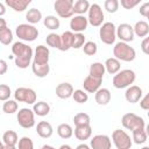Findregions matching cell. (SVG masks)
<instances>
[{"label": "cell", "mask_w": 149, "mask_h": 149, "mask_svg": "<svg viewBox=\"0 0 149 149\" xmlns=\"http://www.w3.org/2000/svg\"><path fill=\"white\" fill-rule=\"evenodd\" d=\"M12 52L15 56V65L20 69H27L33 58V49L23 42H15L12 45Z\"/></svg>", "instance_id": "6da1fadb"}, {"label": "cell", "mask_w": 149, "mask_h": 149, "mask_svg": "<svg viewBox=\"0 0 149 149\" xmlns=\"http://www.w3.org/2000/svg\"><path fill=\"white\" fill-rule=\"evenodd\" d=\"M114 57L122 62H132L136 57V51L127 42H118L113 48Z\"/></svg>", "instance_id": "7a4b0ae2"}, {"label": "cell", "mask_w": 149, "mask_h": 149, "mask_svg": "<svg viewBox=\"0 0 149 149\" xmlns=\"http://www.w3.org/2000/svg\"><path fill=\"white\" fill-rule=\"evenodd\" d=\"M136 74L130 69H125L118 71L113 77V86L115 88H125L135 81Z\"/></svg>", "instance_id": "3957f363"}, {"label": "cell", "mask_w": 149, "mask_h": 149, "mask_svg": "<svg viewBox=\"0 0 149 149\" xmlns=\"http://www.w3.org/2000/svg\"><path fill=\"white\" fill-rule=\"evenodd\" d=\"M15 34L16 36L26 42H33L37 38L38 36V30L34 24L30 23H22L19 24L15 29Z\"/></svg>", "instance_id": "277c9868"}, {"label": "cell", "mask_w": 149, "mask_h": 149, "mask_svg": "<svg viewBox=\"0 0 149 149\" xmlns=\"http://www.w3.org/2000/svg\"><path fill=\"white\" fill-rule=\"evenodd\" d=\"M99 37L102 43L107 45H112L116 38V27L113 22H105L100 26Z\"/></svg>", "instance_id": "5b68a950"}, {"label": "cell", "mask_w": 149, "mask_h": 149, "mask_svg": "<svg viewBox=\"0 0 149 149\" xmlns=\"http://www.w3.org/2000/svg\"><path fill=\"white\" fill-rule=\"evenodd\" d=\"M122 126L128 130H134L137 128H146V122L143 118L140 115H136L134 113H126L121 118Z\"/></svg>", "instance_id": "8992f818"}, {"label": "cell", "mask_w": 149, "mask_h": 149, "mask_svg": "<svg viewBox=\"0 0 149 149\" xmlns=\"http://www.w3.org/2000/svg\"><path fill=\"white\" fill-rule=\"evenodd\" d=\"M73 3L74 0H56L54 8L59 17L68 19L73 15Z\"/></svg>", "instance_id": "52a82bcc"}, {"label": "cell", "mask_w": 149, "mask_h": 149, "mask_svg": "<svg viewBox=\"0 0 149 149\" xmlns=\"http://www.w3.org/2000/svg\"><path fill=\"white\" fill-rule=\"evenodd\" d=\"M14 98L19 102H26L28 105H33L36 101L37 95H36V92L33 88H29V87H17L15 90V92H14Z\"/></svg>", "instance_id": "ba28073f"}, {"label": "cell", "mask_w": 149, "mask_h": 149, "mask_svg": "<svg viewBox=\"0 0 149 149\" xmlns=\"http://www.w3.org/2000/svg\"><path fill=\"white\" fill-rule=\"evenodd\" d=\"M112 140L116 149H129L133 144L130 136L121 129H115L112 134Z\"/></svg>", "instance_id": "9c48e42d"}, {"label": "cell", "mask_w": 149, "mask_h": 149, "mask_svg": "<svg viewBox=\"0 0 149 149\" xmlns=\"http://www.w3.org/2000/svg\"><path fill=\"white\" fill-rule=\"evenodd\" d=\"M87 13H88L87 21H88V23L91 26H93V27H100L102 24L104 19H105V15H104V12H102L101 7L98 3L90 5V8H88Z\"/></svg>", "instance_id": "30bf717a"}, {"label": "cell", "mask_w": 149, "mask_h": 149, "mask_svg": "<svg viewBox=\"0 0 149 149\" xmlns=\"http://www.w3.org/2000/svg\"><path fill=\"white\" fill-rule=\"evenodd\" d=\"M17 122L22 128L29 129L35 126V113L30 108H21L17 112Z\"/></svg>", "instance_id": "8fae6325"}, {"label": "cell", "mask_w": 149, "mask_h": 149, "mask_svg": "<svg viewBox=\"0 0 149 149\" xmlns=\"http://www.w3.org/2000/svg\"><path fill=\"white\" fill-rule=\"evenodd\" d=\"M134 30L133 27L128 23H120L116 28V37L122 42H132L134 40Z\"/></svg>", "instance_id": "7c38bea8"}, {"label": "cell", "mask_w": 149, "mask_h": 149, "mask_svg": "<svg viewBox=\"0 0 149 149\" xmlns=\"http://www.w3.org/2000/svg\"><path fill=\"white\" fill-rule=\"evenodd\" d=\"M90 147L92 149H109L112 147V141L108 135L98 134L92 137L90 142Z\"/></svg>", "instance_id": "4fadbf2b"}, {"label": "cell", "mask_w": 149, "mask_h": 149, "mask_svg": "<svg viewBox=\"0 0 149 149\" xmlns=\"http://www.w3.org/2000/svg\"><path fill=\"white\" fill-rule=\"evenodd\" d=\"M33 63L36 64H48L50 58V51L49 48L45 45H37L35 49V52L33 55Z\"/></svg>", "instance_id": "5bb4252c"}, {"label": "cell", "mask_w": 149, "mask_h": 149, "mask_svg": "<svg viewBox=\"0 0 149 149\" xmlns=\"http://www.w3.org/2000/svg\"><path fill=\"white\" fill-rule=\"evenodd\" d=\"M88 21L84 15H74L70 20V28L74 33H81L87 28Z\"/></svg>", "instance_id": "9a60e30c"}, {"label": "cell", "mask_w": 149, "mask_h": 149, "mask_svg": "<svg viewBox=\"0 0 149 149\" xmlns=\"http://www.w3.org/2000/svg\"><path fill=\"white\" fill-rule=\"evenodd\" d=\"M142 95H143L142 88L140 86H137V85H129L128 88L125 92V98L130 104L137 102L142 98Z\"/></svg>", "instance_id": "2e32d148"}, {"label": "cell", "mask_w": 149, "mask_h": 149, "mask_svg": "<svg viewBox=\"0 0 149 149\" xmlns=\"http://www.w3.org/2000/svg\"><path fill=\"white\" fill-rule=\"evenodd\" d=\"M101 81H102V78H97V77H93V76H87L84 81H83V87H84V91L88 92V93H94L101 85Z\"/></svg>", "instance_id": "e0dca14e"}, {"label": "cell", "mask_w": 149, "mask_h": 149, "mask_svg": "<svg viewBox=\"0 0 149 149\" xmlns=\"http://www.w3.org/2000/svg\"><path fill=\"white\" fill-rule=\"evenodd\" d=\"M73 87L70 83H61L56 87V95L59 99H69L72 97Z\"/></svg>", "instance_id": "ac0fdd59"}, {"label": "cell", "mask_w": 149, "mask_h": 149, "mask_svg": "<svg viewBox=\"0 0 149 149\" xmlns=\"http://www.w3.org/2000/svg\"><path fill=\"white\" fill-rule=\"evenodd\" d=\"M95 95H94V99H95V102L98 105H101V106H105L107 105L109 101H111V91L108 88H105V87H99L95 92Z\"/></svg>", "instance_id": "d6986e66"}, {"label": "cell", "mask_w": 149, "mask_h": 149, "mask_svg": "<svg viewBox=\"0 0 149 149\" xmlns=\"http://www.w3.org/2000/svg\"><path fill=\"white\" fill-rule=\"evenodd\" d=\"M2 142L5 144L6 149H14L19 142L17 134L14 130H7L2 135Z\"/></svg>", "instance_id": "ffe728a7"}, {"label": "cell", "mask_w": 149, "mask_h": 149, "mask_svg": "<svg viewBox=\"0 0 149 149\" xmlns=\"http://www.w3.org/2000/svg\"><path fill=\"white\" fill-rule=\"evenodd\" d=\"M36 133L42 139H49L52 135L54 129L48 121H40L36 126Z\"/></svg>", "instance_id": "44dd1931"}, {"label": "cell", "mask_w": 149, "mask_h": 149, "mask_svg": "<svg viewBox=\"0 0 149 149\" xmlns=\"http://www.w3.org/2000/svg\"><path fill=\"white\" fill-rule=\"evenodd\" d=\"M92 135V128L90 125H83V126H76L74 128V136L79 141H86Z\"/></svg>", "instance_id": "7402d4cb"}, {"label": "cell", "mask_w": 149, "mask_h": 149, "mask_svg": "<svg viewBox=\"0 0 149 149\" xmlns=\"http://www.w3.org/2000/svg\"><path fill=\"white\" fill-rule=\"evenodd\" d=\"M59 36H61V43H59L58 50L66 51V50L71 49V47H72V40H73V33L68 30V31H64Z\"/></svg>", "instance_id": "603a6c76"}, {"label": "cell", "mask_w": 149, "mask_h": 149, "mask_svg": "<svg viewBox=\"0 0 149 149\" xmlns=\"http://www.w3.org/2000/svg\"><path fill=\"white\" fill-rule=\"evenodd\" d=\"M33 0H5L6 6L14 9L15 12H23Z\"/></svg>", "instance_id": "cb8c5ba5"}, {"label": "cell", "mask_w": 149, "mask_h": 149, "mask_svg": "<svg viewBox=\"0 0 149 149\" xmlns=\"http://www.w3.org/2000/svg\"><path fill=\"white\" fill-rule=\"evenodd\" d=\"M105 70L109 73V74H115L118 71L121 70V63L118 58L115 57H109L106 59L105 62Z\"/></svg>", "instance_id": "d4e9b609"}, {"label": "cell", "mask_w": 149, "mask_h": 149, "mask_svg": "<svg viewBox=\"0 0 149 149\" xmlns=\"http://www.w3.org/2000/svg\"><path fill=\"white\" fill-rule=\"evenodd\" d=\"M33 111L35 113V115H38V116H45L50 113V105L45 101H35L33 104Z\"/></svg>", "instance_id": "484cf974"}, {"label": "cell", "mask_w": 149, "mask_h": 149, "mask_svg": "<svg viewBox=\"0 0 149 149\" xmlns=\"http://www.w3.org/2000/svg\"><path fill=\"white\" fill-rule=\"evenodd\" d=\"M31 70H33V72H34V74L36 77L44 78L50 72V65H49V63L48 64H36V63H33L31 64Z\"/></svg>", "instance_id": "4316f807"}, {"label": "cell", "mask_w": 149, "mask_h": 149, "mask_svg": "<svg viewBox=\"0 0 149 149\" xmlns=\"http://www.w3.org/2000/svg\"><path fill=\"white\" fill-rule=\"evenodd\" d=\"M133 30H134V34L139 37H146L148 34H149V24L141 20V21H137L135 23V26L133 27Z\"/></svg>", "instance_id": "83f0119b"}, {"label": "cell", "mask_w": 149, "mask_h": 149, "mask_svg": "<svg viewBox=\"0 0 149 149\" xmlns=\"http://www.w3.org/2000/svg\"><path fill=\"white\" fill-rule=\"evenodd\" d=\"M133 133V141L135 144H143L148 139V132L146 128H137L132 130Z\"/></svg>", "instance_id": "f1b7e54d"}, {"label": "cell", "mask_w": 149, "mask_h": 149, "mask_svg": "<svg viewBox=\"0 0 149 149\" xmlns=\"http://www.w3.org/2000/svg\"><path fill=\"white\" fill-rule=\"evenodd\" d=\"M57 134L61 139L68 140L73 135V129L69 123H61L57 127Z\"/></svg>", "instance_id": "f546056e"}, {"label": "cell", "mask_w": 149, "mask_h": 149, "mask_svg": "<svg viewBox=\"0 0 149 149\" xmlns=\"http://www.w3.org/2000/svg\"><path fill=\"white\" fill-rule=\"evenodd\" d=\"M105 65L100 62H95L92 63L90 65V76L97 77V78H102L105 74Z\"/></svg>", "instance_id": "4dcf8cb0"}, {"label": "cell", "mask_w": 149, "mask_h": 149, "mask_svg": "<svg viewBox=\"0 0 149 149\" xmlns=\"http://www.w3.org/2000/svg\"><path fill=\"white\" fill-rule=\"evenodd\" d=\"M90 8L88 0H77L73 3V14L77 15H84Z\"/></svg>", "instance_id": "1f68e13d"}, {"label": "cell", "mask_w": 149, "mask_h": 149, "mask_svg": "<svg viewBox=\"0 0 149 149\" xmlns=\"http://www.w3.org/2000/svg\"><path fill=\"white\" fill-rule=\"evenodd\" d=\"M26 19L30 24H35L38 23L42 19V13L40 9L37 8H31L26 13Z\"/></svg>", "instance_id": "d6a6232c"}, {"label": "cell", "mask_w": 149, "mask_h": 149, "mask_svg": "<svg viewBox=\"0 0 149 149\" xmlns=\"http://www.w3.org/2000/svg\"><path fill=\"white\" fill-rule=\"evenodd\" d=\"M43 24L45 28H48L50 30H56L59 28L61 22H59V19L56 17L55 15H48L43 19Z\"/></svg>", "instance_id": "836d02e7"}, {"label": "cell", "mask_w": 149, "mask_h": 149, "mask_svg": "<svg viewBox=\"0 0 149 149\" xmlns=\"http://www.w3.org/2000/svg\"><path fill=\"white\" fill-rule=\"evenodd\" d=\"M12 41H13L12 30L8 27L0 29V43H2L3 45H9V43H12Z\"/></svg>", "instance_id": "e575fe53"}, {"label": "cell", "mask_w": 149, "mask_h": 149, "mask_svg": "<svg viewBox=\"0 0 149 149\" xmlns=\"http://www.w3.org/2000/svg\"><path fill=\"white\" fill-rule=\"evenodd\" d=\"M73 122L74 126H83V125H90L91 123V118L87 113H77L73 116Z\"/></svg>", "instance_id": "d590c367"}, {"label": "cell", "mask_w": 149, "mask_h": 149, "mask_svg": "<svg viewBox=\"0 0 149 149\" xmlns=\"http://www.w3.org/2000/svg\"><path fill=\"white\" fill-rule=\"evenodd\" d=\"M17 102L16 100H10V99H7L5 100L3 105H2V111L6 113V114H13L17 111Z\"/></svg>", "instance_id": "8d00e7d4"}, {"label": "cell", "mask_w": 149, "mask_h": 149, "mask_svg": "<svg viewBox=\"0 0 149 149\" xmlns=\"http://www.w3.org/2000/svg\"><path fill=\"white\" fill-rule=\"evenodd\" d=\"M72 98L78 104H84L88 100V95H87L86 91H84V90H74L72 93Z\"/></svg>", "instance_id": "74e56055"}, {"label": "cell", "mask_w": 149, "mask_h": 149, "mask_svg": "<svg viewBox=\"0 0 149 149\" xmlns=\"http://www.w3.org/2000/svg\"><path fill=\"white\" fill-rule=\"evenodd\" d=\"M45 42H47V44H48L49 47L58 49V48H59V43H61V36L57 35V34H55V33H51V34H49V35L47 36Z\"/></svg>", "instance_id": "f35d334b"}, {"label": "cell", "mask_w": 149, "mask_h": 149, "mask_svg": "<svg viewBox=\"0 0 149 149\" xmlns=\"http://www.w3.org/2000/svg\"><path fill=\"white\" fill-rule=\"evenodd\" d=\"M83 50H84V54H85V55H87V56H93V55H95L97 51H98L97 43L93 42V41L85 42L84 45H83Z\"/></svg>", "instance_id": "ab89813d"}, {"label": "cell", "mask_w": 149, "mask_h": 149, "mask_svg": "<svg viewBox=\"0 0 149 149\" xmlns=\"http://www.w3.org/2000/svg\"><path fill=\"white\" fill-rule=\"evenodd\" d=\"M85 43V36L81 33H73V40H72V47L73 49H79Z\"/></svg>", "instance_id": "60d3db41"}, {"label": "cell", "mask_w": 149, "mask_h": 149, "mask_svg": "<svg viewBox=\"0 0 149 149\" xmlns=\"http://www.w3.org/2000/svg\"><path fill=\"white\" fill-rule=\"evenodd\" d=\"M119 6H120L119 0H105V3H104V7H105V9L108 13H115V12H118Z\"/></svg>", "instance_id": "b9f144b4"}, {"label": "cell", "mask_w": 149, "mask_h": 149, "mask_svg": "<svg viewBox=\"0 0 149 149\" xmlns=\"http://www.w3.org/2000/svg\"><path fill=\"white\" fill-rule=\"evenodd\" d=\"M19 149H33L34 148V143L33 140L28 136H22L19 140Z\"/></svg>", "instance_id": "7bdbcfd3"}, {"label": "cell", "mask_w": 149, "mask_h": 149, "mask_svg": "<svg viewBox=\"0 0 149 149\" xmlns=\"http://www.w3.org/2000/svg\"><path fill=\"white\" fill-rule=\"evenodd\" d=\"M12 94V91H10V87L6 84H0V100L1 101H5L7 99H9Z\"/></svg>", "instance_id": "ee69618b"}, {"label": "cell", "mask_w": 149, "mask_h": 149, "mask_svg": "<svg viewBox=\"0 0 149 149\" xmlns=\"http://www.w3.org/2000/svg\"><path fill=\"white\" fill-rule=\"evenodd\" d=\"M142 0H121V6L125 9H132L135 6H137Z\"/></svg>", "instance_id": "f6af8a7d"}, {"label": "cell", "mask_w": 149, "mask_h": 149, "mask_svg": "<svg viewBox=\"0 0 149 149\" xmlns=\"http://www.w3.org/2000/svg\"><path fill=\"white\" fill-rule=\"evenodd\" d=\"M139 101H140V107L142 109H144V111H148L149 109V94H146Z\"/></svg>", "instance_id": "bcb514c9"}, {"label": "cell", "mask_w": 149, "mask_h": 149, "mask_svg": "<svg viewBox=\"0 0 149 149\" xmlns=\"http://www.w3.org/2000/svg\"><path fill=\"white\" fill-rule=\"evenodd\" d=\"M140 14L143 17H148L149 16V2H144L141 7H140Z\"/></svg>", "instance_id": "7dc6e473"}, {"label": "cell", "mask_w": 149, "mask_h": 149, "mask_svg": "<svg viewBox=\"0 0 149 149\" xmlns=\"http://www.w3.org/2000/svg\"><path fill=\"white\" fill-rule=\"evenodd\" d=\"M141 49H142L143 54H146V55L149 54V37L146 36V37L143 38V41H142V43H141Z\"/></svg>", "instance_id": "c3c4849f"}, {"label": "cell", "mask_w": 149, "mask_h": 149, "mask_svg": "<svg viewBox=\"0 0 149 149\" xmlns=\"http://www.w3.org/2000/svg\"><path fill=\"white\" fill-rule=\"evenodd\" d=\"M8 70V65H7V62L5 59H0V76L1 74H5Z\"/></svg>", "instance_id": "681fc988"}, {"label": "cell", "mask_w": 149, "mask_h": 149, "mask_svg": "<svg viewBox=\"0 0 149 149\" xmlns=\"http://www.w3.org/2000/svg\"><path fill=\"white\" fill-rule=\"evenodd\" d=\"M5 13H6V6L2 2H0V16L5 15Z\"/></svg>", "instance_id": "f907efd6"}, {"label": "cell", "mask_w": 149, "mask_h": 149, "mask_svg": "<svg viewBox=\"0 0 149 149\" xmlns=\"http://www.w3.org/2000/svg\"><path fill=\"white\" fill-rule=\"evenodd\" d=\"M5 27H7V22H6L5 19H2V17L0 16V29H2V28H5Z\"/></svg>", "instance_id": "816d5d0a"}, {"label": "cell", "mask_w": 149, "mask_h": 149, "mask_svg": "<svg viewBox=\"0 0 149 149\" xmlns=\"http://www.w3.org/2000/svg\"><path fill=\"white\" fill-rule=\"evenodd\" d=\"M88 148H90V146H87L85 143H81V144H78L77 146V149H88Z\"/></svg>", "instance_id": "f5cc1de1"}, {"label": "cell", "mask_w": 149, "mask_h": 149, "mask_svg": "<svg viewBox=\"0 0 149 149\" xmlns=\"http://www.w3.org/2000/svg\"><path fill=\"white\" fill-rule=\"evenodd\" d=\"M59 148H61V149H71V146H68V144H62Z\"/></svg>", "instance_id": "db71d44e"}, {"label": "cell", "mask_w": 149, "mask_h": 149, "mask_svg": "<svg viewBox=\"0 0 149 149\" xmlns=\"http://www.w3.org/2000/svg\"><path fill=\"white\" fill-rule=\"evenodd\" d=\"M42 148H43V149H45V148H51V149H52L54 147H51V146H47V144H44V146H43Z\"/></svg>", "instance_id": "11a10c76"}, {"label": "cell", "mask_w": 149, "mask_h": 149, "mask_svg": "<svg viewBox=\"0 0 149 149\" xmlns=\"http://www.w3.org/2000/svg\"><path fill=\"white\" fill-rule=\"evenodd\" d=\"M0 149H5V144L1 141H0Z\"/></svg>", "instance_id": "9f6ffc18"}]
</instances>
